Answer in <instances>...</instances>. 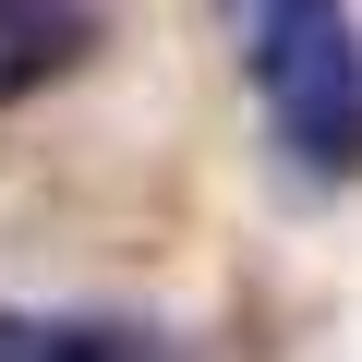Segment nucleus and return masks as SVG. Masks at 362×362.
Masks as SVG:
<instances>
[{"instance_id":"obj_2","label":"nucleus","mask_w":362,"mask_h":362,"mask_svg":"<svg viewBox=\"0 0 362 362\" xmlns=\"http://www.w3.org/2000/svg\"><path fill=\"white\" fill-rule=\"evenodd\" d=\"M0 362H181L133 314H49V302H0Z\"/></svg>"},{"instance_id":"obj_3","label":"nucleus","mask_w":362,"mask_h":362,"mask_svg":"<svg viewBox=\"0 0 362 362\" xmlns=\"http://www.w3.org/2000/svg\"><path fill=\"white\" fill-rule=\"evenodd\" d=\"M85 49H97L85 0H0V109H25L37 85H61Z\"/></svg>"},{"instance_id":"obj_1","label":"nucleus","mask_w":362,"mask_h":362,"mask_svg":"<svg viewBox=\"0 0 362 362\" xmlns=\"http://www.w3.org/2000/svg\"><path fill=\"white\" fill-rule=\"evenodd\" d=\"M242 73L302 169H362V25L350 0H242Z\"/></svg>"}]
</instances>
